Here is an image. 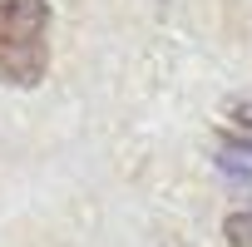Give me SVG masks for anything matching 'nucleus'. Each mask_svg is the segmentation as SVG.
I'll use <instances>...</instances> for the list:
<instances>
[{"label": "nucleus", "mask_w": 252, "mask_h": 247, "mask_svg": "<svg viewBox=\"0 0 252 247\" xmlns=\"http://www.w3.org/2000/svg\"><path fill=\"white\" fill-rule=\"evenodd\" d=\"M50 0H0V84L40 89L50 74Z\"/></svg>", "instance_id": "f257e3e1"}, {"label": "nucleus", "mask_w": 252, "mask_h": 247, "mask_svg": "<svg viewBox=\"0 0 252 247\" xmlns=\"http://www.w3.org/2000/svg\"><path fill=\"white\" fill-rule=\"evenodd\" d=\"M218 168H222L232 183H247V188H252V144L227 139V144L218 149Z\"/></svg>", "instance_id": "f03ea898"}, {"label": "nucleus", "mask_w": 252, "mask_h": 247, "mask_svg": "<svg viewBox=\"0 0 252 247\" xmlns=\"http://www.w3.org/2000/svg\"><path fill=\"white\" fill-rule=\"evenodd\" d=\"M222 237H227V247H252V208H237L222 222Z\"/></svg>", "instance_id": "7ed1b4c3"}]
</instances>
